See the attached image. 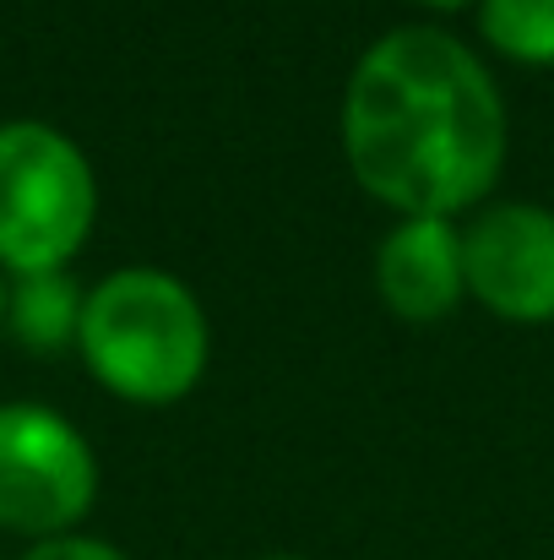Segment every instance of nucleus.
<instances>
[{"instance_id":"6","label":"nucleus","mask_w":554,"mask_h":560,"mask_svg":"<svg viewBox=\"0 0 554 560\" xmlns=\"http://www.w3.org/2000/svg\"><path fill=\"white\" fill-rule=\"evenodd\" d=\"M375 289L402 322H440L468 294L462 229L451 218H402L375 250Z\"/></svg>"},{"instance_id":"1","label":"nucleus","mask_w":554,"mask_h":560,"mask_svg":"<svg viewBox=\"0 0 554 560\" xmlns=\"http://www.w3.org/2000/svg\"><path fill=\"white\" fill-rule=\"evenodd\" d=\"M506 104L468 44L440 27L375 38L343 98L354 180L397 218H457L506 170Z\"/></svg>"},{"instance_id":"2","label":"nucleus","mask_w":554,"mask_h":560,"mask_svg":"<svg viewBox=\"0 0 554 560\" xmlns=\"http://www.w3.org/2000/svg\"><path fill=\"white\" fill-rule=\"evenodd\" d=\"M76 349L104 392L164 408L201 381L212 332L196 294L175 272L120 267L98 289H87Z\"/></svg>"},{"instance_id":"5","label":"nucleus","mask_w":554,"mask_h":560,"mask_svg":"<svg viewBox=\"0 0 554 560\" xmlns=\"http://www.w3.org/2000/svg\"><path fill=\"white\" fill-rule=\"evenodd\" d=\"M468 294L517 327L554 322V212L533 201L490 207L462 229Z\"/></svg>"},{"instance_id":"7","label":"nucleus","mask_w":554,"mask_h":560,"mask_svg":"<svg viewBox=\"0 0 554 560\" xmlns=\"http://www.w3.org/2000/svg\"><path fill=\"white\" fill-rule=\"evenodd\" d=\"M82 305L87 294L71 283V272H33V278H11L5 294V327L22 349L33 354H60L66 343H76L82 332Z\"/></svg>"},{"instance_id":"12","label":"nucleus","mask_w":554,"mask_h":560,"mask_svg":"<svg viewBox=\"0 0 554 560\" xmlns=\"http://www.w3.org/2000/svg\"><path fill=\"white\" fill-rule=\"evenodd\" d=\"M267 560H299V556H267Z\"/></svg>"},{"instance_id":"8","label":"nucleus","mask_w":554,"mask_h":560,"mask_svg":"<svg viewBox=\"0 0 554 560\" xmlns=\"http://www.w3.org/2000/svg\"><path fill=\"white\" fill-rule=\"evenodd\" d=\"M479 33L517 66H554V0H484Z\"/></svg>"},{"instance_id":"4","label":"nucleus","mask_w":554,"mask_h":560,"mask_svg":"<svg viewBox=\"0 0 554 560\" xmlns=\"http://www.w3.org/2000/svg\"><path fill=\"white\" fill-rule=\"evenodd\" d=\"M98 501L87 435L44 402H0V528L22 539L71 534Z\"/></svg>"},{"instance_id":"11","label":"nucleus","mask_w":554,"mask_h":560,"mask_svg":"<svg viewBox=\"0 0 554 560\" xmlns=\"http://www.w3.org/2000/svg\"><path fill=\"white\" fill-rule=\"evenodd\" d=\"M419 5H440V11H451V5H468V0H419Z\"/></svg>"},{"instance_id":"10","label":"nucleus","mask_w":554,"mask_h":560,"mask_svg":"<svg viewBox=\"0 0 554 560\" xmlns=\"http://www.w3.org/2000/svg\"><path fill=\"white\" fill-rule=\"evenodd\" d=\"M5 294H11V278L0 272V327H5Z\"/></svg>"},{"instance_id":"9","label":"nucleus","mask_w":554,"mask_h":560,"mask_svg":"<svg viewBox=\"0 0 554 560\" xmlns=\"http://www.w3.org/2000/svg\"><path fill=\"white\" fill-rule=\"evenodd\" d=\"M22 560H131V556L115 550V545H104V539H87V534H60V539L27 545Z\"/></svg>"},{"instance_id":"3","label":"nucleus","mask_w":554,"mask_h":560,"mask_svg":"<svg viewBox=\"0 0 554 560\" xmlns=\"http://www.w3.org/2000/svg\"><path fill=\"white\" fill-rule=\"evenodd\" d=\"M98 218V180L87 153L44 126L5 120L0 126V272H66L87 245Z\"/></svg>"}]
</instances>
